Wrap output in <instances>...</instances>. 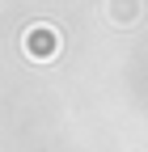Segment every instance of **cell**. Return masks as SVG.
Masks as SVG:
<instances>
[{"mask_svg": "<svg viewBox=\"0 0 148 152\" xmlns=\"http://www.w3.org/2000/svg\"><path fill=\"white\" fill-rule=\"evenodd\" d=\"M21 47L34 64H51L55 55H59V30L47 26V21H34L26 34H21Z\"/></svg>", "mask_w": 148, "mask_h": 152, "instance_id": "1", "label": "cell"}]
</instances>
